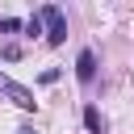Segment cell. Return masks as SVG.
Masks as SVG:
<instances>
[{"instance_id": "cell-1", "label": "cell", "mask_w": 134, "mask_h": 134, "mask_svg": "<svg viewBox=\"0 0 134 134\" xmlns=\"http://www.w3.org/2000/svg\"><path fill=\"white\" fill-rule=\"evenodd\" d=\"M38 13H42V25H46V42L59 46V42L67 38V17H63V8L46 4V8H38Z\"/></svg>"}, {"instance_id": "cell-2", "label": "cell", "mask_w": 134, "mask_h": 134, "mask_svg": "<svg viewBox=\"0 0 134 134\" xmlns=\"http://www.w3.org/2000/svg\"><path fill=\"white\" fill-rule=\"evenodd\" d=\"M0 92H4V96H8V100H13L17 109H25V113H34V105H38V100H34V92H29L25 84L8 80V75H0Z\"/></svg>"}, {"instance_id": "cell-3", "label": "cell", "mask_w": 134, "mask_h": 134, "mask_svg": "<svg viewBox=\"0 0 134 134\" xmlns=\"http://www.w3.org/2000/svg\"><path fill=\"white\" fill-rule=\"evenodd\" d=\"M75 75H80L84 84H92V75H96V54H92V50H80V59H75Z\"/></svg>"}, {"instance_id": "cell-4", "label": "cell", "mask_w": 134, "mask_h": 134, "mask_svg": "<svg viewBox=\"0 0 134 134\" xmlns=\"http://www.w3.org/2000/svg\"><path fill=\"white\" fill-rule=\"evenodd\" d=\"M84 126H88V134H105V117L96 113V105L84 109Z\"/></svg>"}, {"instance_id": "cell-5", "label": "cell", "mask_w": 134, "mask_h": 134, "mask_svg": "<svg viewBox=\"0 0 134 134\" xmlns=\"http://www.w3.org/2000/svg\"><path fill=\"white\" fill-rule=\"evenodd\" d=\"M25 29H29V34H42V29H46V25H42V13H34V17L25 21Z\"/></svg>"}, {"instance_id": "cell-6", "label": "cell", "mask_w": 134, "mask_h": 134, "mask_svg": "<svg viewBox=\"0 0 134 134\" xmlns=\"http://www.w3.org/2000/svg\"><path fill=\"white\" fill-rule=\"evenodd\" d=\"M17 29H21V21H13V17H4V21H0V34H17Z\"/></svg>"}, {"instance_id": "cell-7", "label": "cell", "mask_w": 134, "mask_h": 134, "mask_svg": "<svg viewBox=\"0 0 134 134\" xmlns=\"http://www.w3.org/2000/svg\"><path fill=\"white\" fill-rule=\"evenodd\" d=\"M17 134H38V130H34V126H21V130H17Z\"/></svg>"}]
</instances>
